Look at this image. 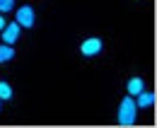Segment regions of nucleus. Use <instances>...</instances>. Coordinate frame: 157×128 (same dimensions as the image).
<instances>
[{"mask_svg": "<svg viewBox=\"0 0 157 128\" xmlns=\"http://www.w3.org/2000/svg\"><path fill=\"white\" fill-rule=\"evenodd\" d=\"M136 102L131 99V97H126L123 102H121V109H118V123L121 126H131V123H136Z\"/></svg>", "mask_w": 157, "mask_h": 128, "instance_id": "1", "label": "nucleus"}, {"mask_svg": "<svg viewBox=\"0 0 157 128\" xmlns=\"http://www.w3.org/2000/svg\"><path fill=\"white\" fill-rule=\"evenodd\" d=\"M17 37H20V24H17V22H12V24H5V27H2V41H5V44H10V46H12V44L17 41Z\"/></svg>", "mask_w": 157, "mask_h": 128, "instance_id": "2", "label": "nucleus"}, {"mask_svg": "<svg viewBox=\"0 0 157 128\" xmlns=\"http://www.w3.org/2000/svg\"><path fill=\"white\" fill-rule=\"evenodd\" d=\"M17 24L20 27H34V10L32 7H20L17 10Z\"/></svg>", "mask_w": 157, "mask_h": 128, "instance_id": "3", "label": "nucleus"}, {"mask_svg": "<svg viewBox=\"0 0 157 128\" xmlns=\"http://www.w3.org/2000/svg\"><path fill=\"white\" fill-rule=\"evenodd\" d=\"M80 51H82V56H97L99 51H101V41H99V39H87V41L80 46Z\"/></svg>", "mask_w": 157, "mask_h": 128, "instance_id": "4", "label": "nucleus"}, {"mask_svg": "<svg viewBox=\"0 0 157 128\" xmlns=\"http://www.w3.org/2000/svg\"><path fill=\"white\" fill-rule=\"evenodd\" d=\"M155 104V94L152 92H138V102H136V107H140V109H147V107H152Z\"/></svg>", "mask_w": 157, "mask_h": 128, "instance_id": "5", "label": "nucleus"}, {"mask_svg": "<svg viewBox=\"0 0 157 128\" xmlns=\"http://www.w3.org/2000/svg\"><path fill=\"white\" fill-rule=\"evenodd\" d=\"M145 90V82L140 80V77H133L131 82H128V94H138V92Z\"/></svg>", "mask_w": 157, "mask_h": 128, "instance_id": "6", "label": "nucleus"}, {"mask_svg": "<svg viewBox=\"0 0 157 128\" xmlns=\"http://www.w3.org/2000/svg\"><path fill=\"white\" fill-rule=\"evenodd\" d=\"M12 56H15V51H12V46H10V44H2V46H0V63L10 60Z\"/></svg>", "mask_w": 157, "mask_h": 128, "instance_id": "7", "label": "nucleus"}, {"mask_svg": "<svg viewBox=\"0 0 157 128\" xmlns=\"http://www.w3.org/2000/svg\"><path fill=\"white\" fill-rule=\"evenodd\" d=\"M10 97H12L10 85H7V82H0V102H2V99H10Z\"/></svg>", "mask_w": 157, "mask_h": 128, "instance_id": "8", "label": "nucleus"}, {"mask_svg": "<svg viewBox=\"0 0 157 128\" xmlns=\"http://www.w3.org/2000/svg\"><path fill=\"white\" fill-rule=\"evenodd\" d=\"M15 7V0H0V12H10Z\"/></svg>", "mask_w": 157, "mask_h": 128, "instance_id": "9", "label": "nucleus"}, {"mask_svg": "<svg viewBox=\"0 0 157 128\" xmlns=\"http://www.w3.org/2000/svg\"><path fill=\"white\" fill-rule=\"evenodd\" d=\"M2 27H5V19L0 17V32H2Z\"/></svg>", "mask_w": 157, "mask_h": 128, "instance_id": "10", "label": "nucleus"}]
</instances>
